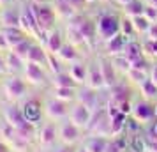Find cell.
<instances>
[{
    "label": "cell",
    "instance_id": "1",
    "mask_svg": "<svg viewBox=\"0 0 157 152\" xmlns=\"http://www.w3.org/2000/svg\"><path fill=\"white\" fill-rule=\"evenodd\" d=\"M0 90L9 103H20L29 94V83L21 74H7L0 83Z\"/></svg>",
    "mask_w": 157,
    "mask_h": 152
},
{
    "label": "cell",
    "instance_id": "2",
    "mask_svg": "<svg viewBox=\"0 0 157 152\" xmlns=\"http://www.w3.org/2000/svg\"><path fill=\"white\" fill-rule=\"evenodd\" d=\"M131 117L136 122H140V126H150L157 119V103L148 101V99H136L132 101V111Z\"/></svg>",
    "mask_w": 157,
    "mask_h": 152
},
{
    "label": "cell",
    "instance_id": "3",
    "mask_svg": "<svg viewBox=\"0 0 157 152\" xmlns=\"http://www.w3.org/2000/svg\"><path fill=\"white\" fill-rule=\"evenodd\" d=\"M58 143H60V138H58V122L46 120L41 126H37V147L39 149L48 152Z\"/></svg>",
    "mask_w": 157,
    "mask_h": 152
},
{
    "label": "cell",
    "instance_id": "4",
    "mask_svg": "<svg viewBox=\"0 0 157 152\" xmlns=\"http://www.w3.org/2000/svg\"><path fill=\"white\" fill-rule=\"evenodd\" d=\"M30 7H32V13H34V18H36L41 34L51 32L55 20H57L55 7H51L50 4H30Z\"/></svg>",
    "mask_w": 157,
    "mask_h": 152
},
{
    "label": "cell",
    "instance_id": "5",
    "mask_svg": "<svg viewBox=\"0 0 157 152\" xmlns=\"http://www.w3.org/2000/svg\"><path fill=\"white\" fill-rule=\"evenodd\" d=\"M58 138H60V143L79 145L83 142V138H85V131L81 129L79 126H76V124L67 117V119H64V120L58 122Z\"/></svg>",
    "mask_w": 157,
    "mask_h": 152
},
{
    "label": "cell",
    "instance_id": "6",
    "mask_svg": "<svg viewBox=\"0 0 157 152\" xmlns=\"http://www.w3.org/2000/svg\"><path fill=\"white\" fill-rule=\"evenodd\" d=\"M95 27H97V37L106 43L120 34V18L115 14H101L95 21Z\"/></svg>",
    "mask_w": 157,
    "mask_h": 152
},
{
    "label": "cell",
    "instance_id": "7",
    "mask_svg": "<svg viewBox=\"0 0 157 152\" xmlns=\"http://www.w3.org/2000/svg\"><path fill=\"white\" fill-rule=\"evenodd\" d=\"M44 104V117L48 120H55V122H60L69 117V110H71V103L60 101L53 95H48L46 99H43Z\"/></svg>",
    "mask_w": 157,
    "mask_h": 152
},
{
    "label": "cell",
    "instance_id": "8",
    "mask_svg": "<svg viewBox=\"0 0 157 152\" xmlns=\"http://www.w3.org/2000/svg\"><path fill=\"white\" fill-rule=\"evenodd\" d=\"M20 108H21L25 119H27L30 124H34V126H39V124H41V120H43V117H44V104L39 97L27 95L21 101Z\"/></svg>",
    "mask_w": 157,
    "mask_h": 152
},
{
    "label": "cell",
    "instance_id": "9",
    "mask_svg": "<svg viewBox=\"0 0 157 152\" xmlns=\"http://www.w3.org/2000/svg\"><path fill=\"white\" fill-rule=\"evenodd\" d=\"M21 76L27 80L29 85H34V87H48V85H51V78L48 76L46 67L37 65L34 62H27L25 64Z\"/></svg>",
    "mask_w": 157,
    "mask_h": 152
},
{
    "label": "cell",
    "instance_id": "10",
    "mask_svg": "<svg viewBox=\"0 0 157 152\" xmlns=\"http://www.w3.org/2000/svg\"><path fill=\"white\" fill-rule=\"evenodd\" d=\"M0 117H2L4 120H7L14 129H29V127L34 126V124H30L29 120L25 119L21 108L18 106V103H9L7 101V104L0 110Z\"/></svg>",
    "mask_w": 157,
    "mask_h": 152
},
{
    "label": "cell",
    "instance_id": "11",
    "mask_svg": "<svg viewBox=\"0 0 157 152\" xmlns=\"http://www.w3.org/2000/svg\"><path fill=\"white\" fill-rule=\"evenodd\" d=\"M92 113H94V110L90 108V106H86L83 101L76 99L74 103H71L69 119H71V120L76 124V126H79V127H81L83 131L88 127V124H90V119H92Z\"/></svg>",
    "mask_w": 157,
    "mask_h": 152
},
{
    "label": "cell",
    "instance_id": "12",
    "mask_svg": "<svg viewBox=\"0 0 157 152\" xmlns=\"http://www.w3.org/2000/svg\"><path fill=\"white\" fill-rule=\"evenodd\" d=\"M71 25H74L76 29L79 30V34L83 37L86 46H92L94 41L97 39V27H95V21L88 20V18H81V16H74L69 20Z\"/></svg>",
    "mask_w": 157,
    "mask_h": 152
},
{
    "label": "cell",
    "instance_id": "13",
    "mask_svg": "<svg viewBox=\"0 0 157 152\" xmlns=\"http://www.w3.org/2000/svg\"><path fill=\"white\" fill-rule=\"evenodd\" d=\"M101 64V71H102V78H104V85L106 90L115 88L120 81H118V71H117V65H115L113 58L111 57H97Z\"/></svg>",
    "mask_w": 157,
    "mask_h": 152
},
{
    "label": "cell",
    "instance_id": "14",
    "mask_svg": "<svg viewBox=\"0 0 157 152\" xmlns=\"http://www.w3.org/2000/svg\"><path fill=\"white\" fill-rule=\"evenodd\" d=\"M20 29L23 32H27V36L30 37H36L41 34V30L37 27V21L36 18H34V13H32V7L29 6H23L21 9V18H20Z\"/></svg>",
    "mask_w": 157,
    "mask_h": 152
},
{
    "label": "cell",
    "instance_id": "15",
    "mask_svg": "<svg viewBox=\"0 0 157 152\" xmlns=\"http://www.w3.org/2000/svg\"><path fill=\"white\" fill-rule=\"evenodd\" d=\"M86 87L95 88V90H102L106 88L104 85V78H102V71H101L99 58H95L92 62H88V76H86Z\"/></svg>",
    "mask_w": 157,
    "mask_h": 152
},
{
    "label": "cell",
    "instance_id": "16",
    "mask_svg": "<svg viewBox=\"0 0 157 152\" xmlns=\"http://www.w3.org/2000/svg\"><path fill=\"white\" fill-rule=\"evenodd\" d=\"M101 90H95V88H90L83 85V87L79 88V94H78V99L79 101H83L86 106H90L92 110H97L101 106H106V104H102L101 101Z\"/></svg>",
    "mask_w": 157,
    "mask_h": 152
},
{
    "label": "cell",
    "instance_id": "17",
    "mask_svg": "<svg viewBox=\"0 0 157 152\" xmlns=\"http://www.w3.org/2000/svg\"><path fill=\"white\" fill-rule=\"evenodd\" d=\"M27 62H34V64L43 65V67L48 69V65H50V53H48V50L44 46L34 43L29 51V55H27Z\"/></svg>",
    "mask_w": 157,
    "mask_h": 152
},
{
    "label": "cell",
    "instance_id": "18",
    "mask_svg": "<svg viewBox=\"0 0 157 152\" xmlns=\"http://www.w3.org/2000/svg\"><path fill=\"white\" fill-rule=\"evenodd\" d=\"M55 57L60 60V62H65V64H74V62H78V60H81V55H79L78 51V46H74L72 43H64V46L60 48V51H58Z\"/></svg>",
    "mask_w": 157,
    "mask_h": 152
},
{
    "label": "cell",
    "instance_id": "19",
    "mask_svg": "<svg viewBox=\"0 0 157 152\" xmlns=\"http://www.w3.org/2000/svg\"><path fill=\"white\" fill-rule=\"evenodd\" d=\"M85 149L88 152H106L108 143H109V138L106 136H92V134H85L83 142Z\"/></svg>",
    "mask_w": 157,
    "mask_h": 152
},
{
    "label": "cell",
    "instance_id": "20",
    "mask_svg": "<svg viewBox=\"0 0 157 152\" xmlns=\"http://www.w3.org/2000/svg\"><path fill=\"white\" fill-rule=\"evenodd\" d=\"M131 41V37L124 36V34H118V36H115L113 39H109V41H106L104 43V46H106V51L108 55H111V57H118V55H122V51H124V48H125V44Z\"/></svg>",
    "mask_w": 157,
    "mask_h": 152
},
{
    "label": "cell",
    "instance_id": "21",
    "mask_svg": "<svg viewBox=\"0 0 157 152\" xmlns=\"http://www.w3.org/2000/svg\"><path fill=\"white\" fill-rule=\"evenodd\" d=\"M51 85L53 87H71V88H81L78 81L72 78L67 69H62V71L51 74Z\"/></svg>",
    "mask_w": 157,
    "mask_h": 152
},
{
    "label": "cell",
    "instance_id": "22",
    "mask_svg": "<svg viewBox=\"0 0 157 152\" xmlns=\"http://www.w3.org/2000/svg\"><path fill=\"white\" fill-rule=\"evenodd\" d=\"M4 58H6V65H7L9 74H23V69H25V64H27L25 58L18 57V55L13 53L11 50L4 55Z\"/></svg>",
    "mask_w": 157,
    "mask_h": 152
},
{
    "label": "cell",
    "instance_id": "23",
    "mask_svg": "<svg viewBox=\"0 0 157 152\" xmlns=\"http://www.w3.org/2000/svg\"><path fill=\"white\" fill-rule=\"evenodd\" d=\"M78 94H79V88H71V87H50V95L57 97L60 101H65V103H74L78 99Z\"/></svg>",
    "mask_w": 157,
    "mask_h": 152
},
{
    "label": "cell",
    "instance_id": "24",
    "mask_svg": "<svg viewBox=\"0 0 157 152\" xmlns=\"http://www.w3.org/2000/svg\"><path fill=\"white\" fill-rule=\"evenodd\" d=\"M67 71H69V74L83 87L86 83V76H88V62L78 60V62H74V64H69V69H67Z\"/></svg>",
    "mask_w": 157,
    "mask_h": 152
},
{
    "label": "cell",
    "instance_id": "25",
    "mask_svg": "<svg viewBox=\"0 0 157 152\" xmlns=\"http://www.w3.org/2000/svg\"><path fill=\"white\" fill-rule=\"evenodd\" d=\"M20 18H21V11L16 7L4 9L0 13V23L4 29H11V27H20Z\"/></svg>",
    "mask_w": 157,
    "mask_h": 152
},
{
    "label": "cell",
    "instance_id": "26",
    "mask_svg": "<svg viewBox=\"0 0 157 152\" xmlns=\"http://www.w3.org/2000/svg\"><path fill=\"white\" fill-rule=\"evenodd\" d=\"M64 36H62V32L60 30H51L50 34H48V37H46V44H44V48L48 50V53H51V55H57L58 51H60V48L64 46Z\"/></svg>",
    "mask_w": 157,
    "mask_h": 152
},
{
    "label": "cell",
    "instance_id": "27",
    "mask_svg": "<svg viewBox=\"0 0 157 152\" xmlns=\"http://www.w3.org/2000/svg\"><path fill=\"white\" fill-rule=\"evenodd\" d=\"M2 34H4V37H6V41H7V46L9 50L11 48H14L16 44H20L21 41H25L27 39V32H23L20 27H11V29H4L2 30Z\"/></svg>",
    "mask_w": 157,
    "mask_h": 152
},
{
    "label": "cell",
    "instance_id": "28",
    "mask_svg": "<svg viewBox=\"0 0 157 152\" xmlns=\"http://www.w3.org/2000/svg\"><path fill=\"white\" fill-rule=\"evenodd\" d=\"M143 55H145L143 53V44L136 43V41H129L125 44L124 51H122V57L125 58V60H129V62H134V60H138Z\"/></svg>",
    "mask_w": 157,
    "mask_h": 152
},
{
    "label": "cell",
    "instance_id": "29",
    "mask_svg": "<svg viewBox=\"0 0 157 152\" xmlns=\"http://www.w3.org/2000/svg\"><path fill=\"white\" fill-rule=\"evenodd\" d=\"M53 7H55L57 16H60V18L71 20V18L76 16V9L69 4V0H55V6H53Z\"/></svg>",
    "mask_w": 157,
    "mask_h": 152
},
{
    "label": "cell",
    "instance_id": "30",
    "mask_svg": "<svg viewBox=\"0 0 157 152\" xmlns=\"http://www.w3.org/2000/svg\"><path fill=\"white\" fill-rule=\"evenodd\" d=\"M145 2L141 0H131L127 6H124V16L127 18H134V16H140L145 13Z\"/></svg>",
    "mask_w": 157,
    "mask_h": 152
},
{
    "label": "cell",
    "instance_id": "31",
    "mask_svg": "<svg viewBox=\"0 0 157 152\" xmlns=\"http://www.w3.org/2000/svg\"><path fill=\"white\" fill-rule=\"evenodd\" d=\"M140 90H141V94H143L145 99L157 103V85L150 80V78H148V80H145L141 85H140Z\"/></svg>",
    "mask_w": 157,
    "mask_h": 152
},
{
    "label": "cell",
    "instance_id": "32",
    "mask_svg": "<svg viewBox=\"0 0 157 152\" xmlns=\"http://www.w3.org/2000/svg\"><path fill=\"white\" fill-rule=\"evenodd\" d=\"M125 76H127L129 81L136 83L138 87H140V85H141L145 80H148V72H147V71H141V69H136V67H129L127 72H125Z\"/></svg>",
    "mask_w": 157,
    "mask_h": 152
},
{
    "label": "cell",
    "instance_id": "33",
    "mask_svg": "<svg viewBox=\"0 0 157 152\" xmlns=\"http://www.w3.org/2000/svg\"><path fill=\"white\" fill-rule=\"evenodd\" d=\"M131 20H132V25H134V32L136 34H147L148 29H150V25H152V21H150L145 14L134 16V18H131Z\"/></svg>",
    "mask_w": 157,
    "mask_h": 152
},
{
    "label": "cell",
    "instance_id": "34",
    "mask_svg": "<svg viewBox=\"0 0 157 152\" xmlns=\"http://www.w3.org/2000/svg\"><path fill=\"white\" fill-rule=\"evenodd\" d=\"M32 44H34V43L30 41V37H27L25 41H21L20 44H16L14 48H11V51H13V53H16L18 57H21V58H25V60H27V55H29Z\"/></svg>",
    "mask_w": 157,
    "mask_h": 152
},
{
    "label": "cell",
    "instance_id": "35",
    "mask_svg": "<svg viewBox=\"0 0 157 152\" xmlns=\"http://www.w3.org/2000/svg\"><path fill=\"white\" fill-rule=\"evenodd\" d=\"M120 32L124 34V36H127V37H131L132 34H136L134 25H132V20H131V18H127V16L120 18Z\"/></svg>",
    "mask_w": 157,
    "mask_h": 152
},
{
    "label": "cell",
    "instance_id": "36",
    "mask_svg": "<svg viewBox=\"0 0 157 152\" xmlns=\"http://www.w3.org/2000/svg\"><path fill=\"white\" fill-rule=\"evenodd\" d=\"M143 53L145 57H154L157 58V41H145L143 43Z\"/></svg>",
    "mask_w": 157,
    "mask_h": 152
},
{
    "label": "cell",
    "instance_id": "37",
    "mask_svg": "<svg viewBox=\"0 0 157 152\" xmlns=\"http://www.w3.org/2000/svg\"><path fill=\"white\" fill-rule=\"evenodd\" d=\"M48 152H78V145H65V143H58L55 145L51 150Z\"/></svg>",
    "mask_w": 157,
    "mask_h": 152
},
{
    "label": "cell",
    "instance_id": "38",
    "mask_svg": "<svg viewBox=\"0 0 157 152\" xmlns=\"http://www.w3.org/2000/svg\"><path fill=\"white\" fill-rule=\"evenodd\" d=\"M143 14L147 16L152 23L157 21V7H155V6H148V4H147V6H145V13H143Z\"/></svg>",
    "mask_w": 157,
    "mask_h": 152
},
{
    "label": "cell",
    "instance_id": "39",
    "mask_svg": "<svg viewBox=\"0 0 157 152\" xmlns=\"http://www.w3.org/2000/svg\"><path fill=\"white\" fill-rule=\"evenodd\" d=\"M145 36H147V39H148V41H157V21L150 25L148 32H147Z\"/></svg>",
    "mask_w": 157,
    "mask_h": 152
},
{
    "label": "cell",
    "instance_id": "40",
    "mask_svg": "<svg viewBox=\"0 0 157 152\" xmlns=\"http://www.w3.org/2000/svg\"><path fill=\"white\" fill-rule=\"evenodd\" d=\"M148 78H150V80H152V81H154V83L157 85V64L150 67V71H148Z\"/></svg>",
    "mask_w": 157,
    "mask_h": 152
},
{
    "label": "cell",
    "instance_id": "41",
    "mask_svg": "<svg viewBox=\"0 0 157 152\" xmlns=\"http://www.w3.org/2000/svg\"><path fill=\"white\" fill-rule=\"evenodd\" d=\"M0 74H9V72H7V65H6V58H4V55H0Z\"/></svg>",
    "mask_w": 157,
    "mask_h": 152
},
{
    "label": "cell",
    "instance_id": "42",
    "mask_svg": "<svg viewBox=\"0 0 157 152\" xmlns=\"http://www.w3.org/2000/svg\"><path fill=\"white\" fill-rule=\"evenodd\" d=\"M69 4H71L72 7L76 9V11H78V9L83 6V4H86V0H69Z\"/></svg>",
    "mask_w": 157,
    "mask_h": 152
},
{
    "label": "cell",
    "instance_id": "43",
    "mask_svg": "<svg viewBox=\"0 0 157 152\" xmlns=\"http://www.w3.org/2000/svg\"><path fill=\"white\" fill-rule=\"evenodd\" d=\"M32 4H50V0H32Z\"/></svg>",
    "mask_w": 157,
    "mask_h": 152
},
{
    "label": "cell",
    "instance_id": "44",
    "mask_svg": "<svg viewBox=\"0 0 157 152\" xmlns=\"http://www.w3.org/2000/svg\"><path fill=\"white\" fill-rule=\"evenodd\" d=\"M78 152H88V150L85 149V145H83V143H79L78 145Z\"/></svg>",
    "mask_w": 157,
    "mask_h": 152
},
{
    "label": "cell",
    "instance_id": "45",
    "mask_svg": "<svg viewBox=\"0 0 157 152\" xmlns=\"http://www.w3.org/2000/svg\"><path fill=\"white\" fill-rule=\"evenodd\" d=\"M117 2H118V4H120L122 7H124V6H127V4L131 2V0H117Z\"/></svg>",
    "mask_w": 157,
    "mask_h": 152
},
{
    "label": "cell",
    "instance_id": "46",
    "mask_svg": "<svg viewBox=\"0 0 157 152\" xmlns=\"http://www.w3.org/2000/svg\"><path fill=\"white\" fill-rule=\"evenodd\" d=\"M9 0H0V6H4V4H7Z\"/></svg>",
    "mask_w": 157,
    "mask_h": 152
},
{
    "label": "cell",
    "instance_id": "47",
    "mask_svg": "<svg viewBox=\"0 0 157 152\" xmlns=\"http://www.w3.org/2000/svg\"><path fill=\"white\" fill-rule=\"evenodd\" d=\"M86 2H94V0H86Z\"/></svg>",
    "mask_w": 157,
    "mask_h": 152
},
{
    "label": "cell",
    "instance_id": "48",
    "mask_svg": "<svg viewBox=\"0 0 157 152\" xmlns=\"http://www.w3.org/2000/svg\"><path fill=\"white\" fill-rule=\"evenodd\" d=\"M0 83H2V80H0Z\"/></svg>",
    "mask_w": 157,
    "mask_h": 152
},
{
    "label": "cell",
    "instance_id": "49",
    "mask_svg": "<svg viewBox=\"0 0 157 152\" xmlns=\"http://www.w3.org/2000/svg\"><path fill=\"white\" fill-rule=\"evenodd\" d=\"M127 152H131V150H127Z\"/></svg>",
    "mask_w": 157,
    "mask_h": 152
},
{
    "label": "cell",
    "instance_id": "50",
    "mask_svg": "<svg viewBox=\"0 0 157 152\" xmlns=\"http://www.w3.org/2000/svg\"><path fill=\"white\" fill-rule=\"evenodd\" d=\"M102 2H104V0H102Z\"/></svg>",
    "mask_w": 157,
    "mask_h": 152
}]
</instances>
